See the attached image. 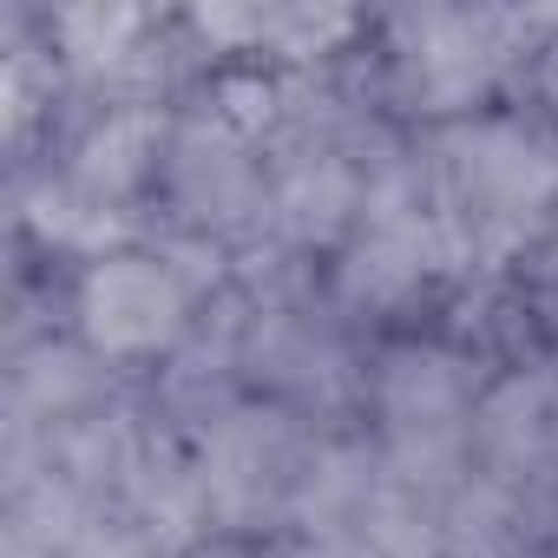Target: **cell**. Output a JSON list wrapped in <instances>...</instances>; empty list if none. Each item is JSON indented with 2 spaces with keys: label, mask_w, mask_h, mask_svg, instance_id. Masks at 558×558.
Returning a JSON list of instances; mask_svg holds the SVG:
<instances>
[{
  "label": "cell",
  "mask_w": 558,
  "mask_h": 558,
  "mask_svg": "<svg viewBox=\"0 0 558 558\" xmlns=\"http://www.w3.org/2000/svg\"><path fill=\"white\" fill-rule=\"evenodd\" d=\"M86 310H93V329L106 342H158L178 316V290H171V276L158 263H112L93 276V290H86Z\"/></svg>",
  "instance_id": "obj_1"
}]
</instances>
